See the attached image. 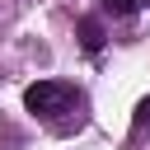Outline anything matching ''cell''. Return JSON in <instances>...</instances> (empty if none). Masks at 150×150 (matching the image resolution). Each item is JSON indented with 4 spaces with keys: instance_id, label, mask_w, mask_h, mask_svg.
<instances>
[{
    "instance_id": "6da1fadb",
    "label": "cell",
    "mask_w": 150,
    "mask_h": 150,
    "mask_svg": "<svg viewBox=\"0 0 150 150\" xmlns=\"http://www.w3.org/2000/svg\"><path fill=\"white\" fill-rule=\"evenodd\" d=\"M70 103H80V94H75V84H66V80H38V84L23 89V108H28L33 117H56V112H66Z\"/></svg>"
},
{
    "instance_id": "277c9868",
    "label": "cell",
    "mask_w": 150,
    "mask_h": 150,
    "mask_svg": "<svg viewBox=\"0 0 150 150\" xmlns=\"http://www.w3.org/2000/svg\"><path fill=\"white\" fill-rule=\"evenodd\" d=\"M131 127H136V131H145V127H150V98H141V103H136V117H131Z\"/></svg>"
},
{
    "instance_id": "7a4b0ae2",
    "label": "cell",
    "mask_w": 150,
    "mask_h": 150,
    "mask_svg": "<svg viewBox=\"0 0 150 150\" xmlns=\"http://www.w3.org/2000/svg\"><path fill=\"white\" fill-rule=\"evenodd\" d=\"M80 47H84V52H98V47H103V23H98L94 14L80 19Z\"/></svg>"
},
{
    "instance_id": "3957f363",
    "label": "cell",
    "mask_w": 150,
    "mask_h": 150,
    "mask_svg": "<svg viewBox=\"0 0 150 150\" xmlns=\"http://www.w3.org/2000/svg\"><path fill=\"white\" fill-rule=\"evenodd\" d=\"M98 9H103V14H112V19H122V14H136V9H141V0H98Z\"/></svg>"
}]
</instances>
